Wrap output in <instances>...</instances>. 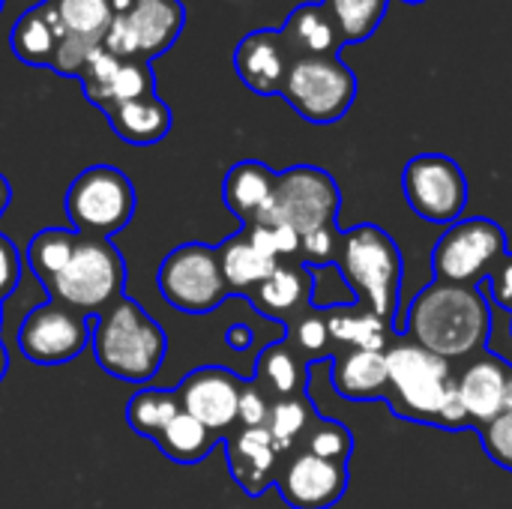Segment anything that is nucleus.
Wrapping results in <instances>:
<instances>
[{"label": "nucleus", "instance_id": "f257e3e1", "mask_svg": "<svg viewBox=\"0 0 512 509\" xmlns=\"http://www.w3.org/2000/svg\"><path fill=\"white\" fill-rule=\"evenodd\" d=\"M492 333V312L474 285H450L432 282L426 285L411 309L408 324L402 330L405 339L429 348L444 360L468 357L486 345Z\"/></svg>", "mask_w": 512, "mask_h": 509}, {"label": "nucleus", "instance_id": "f03ea898", "mask_svg": "<svg viewBox=\"0 0 512 509\" xmlns=\"http://www.w3.org/2000/svg\"><path fill=\"white\" fill-rule=\"evenodd\" d=\"M387 372V402L393 414L444 429L468 426V414L459 402V381L453 378L450 360L402 336L387 348Z\"/></svg>", "mask_w": 512, "mask_h": 509}, {"label": "nucleus", "instance_id": "7ed1b4c3", "mask_svg": "<svg viewBox=\"0 0 512 509\" xmlns=\"http://www.w3.org/2000/svg\"><path fill=\"white\" fill-rule=\"evenodd\" d=\"M90 345L99 369L126 384H147L165 363V330L129 297H120L90 321Z\"/></svg>", "mask_w": 512, "mask_h": 509}, {"label": "nucleus", "instance_id": "20e7f679", "mask_svg": "<svg viewBox=\"0 0 512 509\" xmlns=\"http://www.w3.org/2000/svg\"><path fill=\"white\" fill-rule=\"evenodd\" d=\"M336 267L351 285L360 309L384 318L387 324L396 321L405 264H402V252L396 240L384 228L354 225L342 231Z\"/></svg>", "mask_w": 512, "mask_h": 509}, {"label": "nucleus", "instance_id": "39448f33", "mask_svg": "<svg viewBox=\"0 0 512 509\" xmlns=\"http://www.w3.org/2000/svg\"><path fill=\"white\" fill-rule=\"evenodd\" d=\"M123 288L126 261L117 246L102 237H81L69 264L45 291L54 303L96 318L123 297Z\"/></svg>", "mask_w": 512, "mask_h": 509}, {"label": "nucleus", "instance_id": "423d86ee", "mask_svg": "<svg viewBox=\"0 0 512 509\" xmlns=\"http://www.w3.org/2000/svg\"><path fill=\"white\" fill-rule=\"evenodd\" d=\"M63 210L81 237H114L135 216V186L114 165L84 168L66 189Z\"/></svg>", "mask_w": 512, "mask_h": 509}, {"label": "nucleus", "instance_id": "0eeeda50", "mask_svg": "<svg viewBox=\"0 0 512 509\" xmlns=\"http://www.w3.org/2000/svg\"><path fill=\"white\" fill-rule=\"evenodd\" d=\"M339 201H342L339 186L324 168L294 165L276 177V189L255 222L291 225L303 237L309 231L336 225Z\"/></svg>", "mask_w": 512, "mask_h": 509}, {"label": "nucleus", "instance_id": "6e6552de", "mask_svg": "<svg viewBox=\"0 0 512 509\" xmlns=\"http://www.w3.org/2000/svg\"><path fill=\"white\" fill-rule=\"evenodd\" d=\"M282 96L309 123L327 126L342 120L357 99V75L339 54L297 57L285 78Z\"/></svg>", "mask_w": 512, "mask_h": 509}, {"label": "nucleus", "instance_id": "1a4fd4ad", "mask_svg": "<svg viewBox=\"0 0 512 509\" xmlns=\"http://www.w3.org/2000/svg\"><path fill=\"white\" fill-rule=\"evenodd\" d=\"M156 288L171 309L186 315H207L231 297L219 255L207 243H183L171 249L156 270Z\"/></svg>", "mask_w": 512, "mask_h": 509}, {"label": "nucleus", "instance_id": "9d476101", "mask_svg": "<svg viewBox=\"0 0 512 509\" xmlns=\"http://www.w3.org/2000/svg\"><path fill=\"white\" fill-rule=\"evenodd\" d=\"M507 255V234L495 219L474 216L453 222L432 249L435 282L477 285L489 279L498 261Z\"/></svg>", "mask_w": 512, "mask_h": 509}, {"label": "nucleus", "instance_id": "9b49d317", "mask_svg": "<svg viewBox=\"0 0 512 509\" xmlns=\"http://www.w3.org/2000/svg\"><path fill=\"white\" fill-rule=\"evenodd\" d=\"M402 192L408 207L432 225L450 228L468 207V177L444 153L414 156L402 171Z\"/></svg>", "mask_w": 512, "mask_h": 509}, {"label": "nucleus", "instance_id": "f8f14e48", "mask_svg": "<svg viewBox=\"0 0 512 509\" xmlns=\"http://www.w3.org/2000/svg\"><path fill=\"white\" fill-rule=\"evenodd\" d=\"M90 345V318L54 300L33 306L18 327V351L33 366H66Z\"/></svg>", "mask_w": 512, "mask_h": 509}, {"label": "nucleus", "instance_id": "ddd939ff", "mask_svg": "<svg viewBox=\"0 0 512 509\" xmlns=\"http://www.w3.org/2000/svg\"><path fill=\"white\" fill-rule=\"evenodd\" d=\"M243 384L234 372L222 369V366H201L195 372H189L180 384H177V399H180V411L195 417L204 429H210L213 435H219L222 441L231 435V429L237 426V411H240V393Z\"/></svg>", "mask_w": 512, "mask_h": 509}, {"label": "nucleus", "instance_id": "4468645a", "mask_svg": "<svg viewBox=\"0 0 512 509\" xmlns=\"http://www.w3.org/2000/svg\"><path fill=\"white\" fill-rule=\"evenodd\" d=\"M276 489L291 509H330L348 489V465L294 453L279 465Z\"/></svg>", "mask_w": 512, "mask_h": 509}, {"label": "nucleus", "instance_id": "2eb2a0df", "mask_svg": "<svg viewBox=\"0 0 512 509\" xmlns=\"http://www.w3.org/2000/svg\"><path fill=\"white\" fill-rule=\"evenodd\" d=\"M291 63H294V54L282 30H270V27L246 33L234 51V69L240 81L258 96L282 93Z\"/></svg>", "mask_w": 512, "mask_h": 509}, {"label": "nucleus", "instance_id": "dca6fc26", "mask_svg": "<svg viewBox=\"0 0 512 509\" xmlns=\"http://www.w3.org/2000/svg\"><path fill=\"white\" fill-rule=\"evenodd\" d=\"M225 450H228V471L234 477V483L249 495L258 498L264 495L270 486H276V474H279V450L270 438L267 429H240L231 432L225 438Z\"/></svg>", "mask_w": 512, "mask_h": 509}, {"label": "nucleus", "instance_id": "f3484780", "mask_svg": "<svg viewBox=\"0 0 512 509\" xmlns=\"http://www.w3.org/2000/svg\"><path fill=\"white\" fill-rule=\"evenodd\" d=\"M507 378L510 366L495 354H483L468 363V369L459 378V402L468 414V423L486 429L504 414Z\"/></svg>", "mask_w": 512, "mask_h": 509}, {"label": "nucleus", "instance_id": "a211bd4d", "mask_svg": "<svg viewBox=\"0 0 512 509\" xmlns=\"http://www.w3.org/2000/svg\"><path fill=\"white\" fill-rule=\"evenodd\" d=\"M114 18H123L138 60H150L177 42L186 24V9L180 0H135L126 15Z\"/></svg>", "mask_w": 512, "mask_h": 509}, {"label": "nucleus", "instance_id": "6ab92c4d", "mask_svg": "<svg viewBox=\"0 0 512 509\" xmlns=\"http://www.w3.org/2000/svg\"><path fill=\"white\" fill-rule=\"evenodd\" d=\"M333 387L339 396H345L351 402L387 399V393H390L387 351L345 348L333 360Z\"/></svg>", "mask_w": 512, "mask_h": 509}, {"label": "nucleus", "instance_id": "aec40b11", "mask_svg": "<svg viewBox=\"0 0 512 509\" xmlns=\"http://www.w3.org/2000/svg\"><path fill=\"white\" fill-rule=\"evenodd\" d=\"M63 36H66V30H63L54 6L48 0H42V3L30 6L12 24L9 45H12V54L21 63H27V66H51Z\"/></svg>", "mask_w": 512, "mask_h": 509}, {"label": "nucleus", "instance_id": "412c9836", "mask_svg": "<svg viewBox=\"0 0 512 509\" xmlns=\"http://www.w3.org/2000/svg\"><path fill=\"white\" fill-rule=\"evenodd\" d=\"M276 171L258 159H243L237 165L228 168L225 180H222V201L225 207L243 222L252 225L258 219V213L264 210V204L270 201L273 189H276Z\"/></svg>", "mask_w": 512, "mask_h": 509}, {"label": "nucleus", "instance_id": "4be33fe9", "mask_svg": "<svg viewBox=\"0 0 512 509\" xmlns=\"http://www.w3.org/2000/svg\"><path fill=\"white\" fill-rule=\"evenodd\" d=\"M216 255H219V267H222V276H225L228 291H231V294H243V297L255 294L258 285H261L264 279H270V276L276 273V267H279L276 258L264 255V252L252 243V237H249L246 228L237 231V234H231V237L216 249Z\"/></svg>", "mask_w": 512, "mask_h": 509}, {"label": "nucleus", "instance_id": "5701e85b", "mask_svg": "<svg viewBox=\"0 0 512 509\" xmlns=\"http://www.w3.org/2000/svg\"><path fill=\"white\" fill-rule=\"evenodd\" d=\"M282 36L297 57H327L342 48V36L336 21L330 18L324 3H300L291 9L288 21L282 24Z\"/></svg>", "mask_w": 512, "mask_h": 509}, {"label": "nucleus", "instance_id": "b1692460", "mask_svg": "<svg viewBox=\"0 0 512 509\" xmlns=\"http://www.w3.org/2000/svg\"><path fill=\"white\" fill-rule=\"evenodd\" d=\"M105 117L111 132L132 147H150L171 132V108L156 93L114 105L105 111Z\"/></svg>", "mask_w": 512, "mask_h": 509}, {"label": "nucleus", "instance_id": "393cba45", "mask_svg": "<svg viewBox=\"0 0 512 509\" xmlns=\"http://www.w3.org/2000/svg\"><path fill=\"white\" fill-rule=\"evenodd\" d=\"M327 330L330 339L345 345V348H360V351H387L393 345V333L390 324L366 309L354 306H339V309H327Z\"/></svg>", "mask_w": 512, "mask_h": 509}, {"label": "nucleus", "instance_id": "a878e982", "mask_svg": "<svg viewBox=\"0 0 512 509\" xmlns=\"http://www.w3.org/2000/svg\"><path fill=\"white\" fill-rule=\"evenodd\" d=\"M306 291H309L306 270L279 264L276 273L258 285V291L252 294V303L264 318L294 321L300 315V309L306 306Z\"/></svg>", "mask_w": 512, "mask_h": 509}, {"label": "nucleus", "instance_id": "bb28decb", "mask_svg": "<svg viewBox=\"0 0 512 509\" xmlns=\"http://www.w3.org/2000/svg\"><path fill=\"white\" fill-rule=\"evenodd\" d=\"M255 384L273 399H288V396L306 393V387H303L306 372H303V363L297 360V354L285 342H276L258 354Z\"/></svg>", "mask_w": 512, "mask_h": 509}, {"label": "nucleus", "instance_id": "cd10ccee", "mask_svg": "<svg viewBox=\"0 0 512 509\" xmlns=\"http://www.w3.org/2000/svg\"><path fill=\"white\" fill-rule=\"evenodd\" d=\"M153 444L162 450L165 459H171L177 465H198V462H204L213 453L216 444H222V438L213 435L210 429H204L195 417H189V414L180 411L162 429V435Z\"/></svg>", "mask_w": 512, "mask_h": 509}, {"label": "nucleus", "instance_id": "c85d7f7f", "mask_svg": "<svg viewBox=\"0 0 512 509\" xmlns=\"http://www.w3.org/2000/svg\"><path fill=\"white\" fill-rule=\"evenodd\" d=\"M78 240H81V234L69 231V228H42V231H36L30 237V243H27V267L42 282V288H48L60 276V270L69 264Z\"/></svg>", "mask_w": 512, "mask_h": 509}, {"label": "nucleus", "instance_id": "c756f323", "mask_svg": "<svg viewBox=\"0 0 512 509\" xmlns=\"http://www.w3.org/2000/svg\"><path fill=\"white\" fill-rule=\"evenodd\" d=\"M180 414V399L174 390H138L126 402V423L135 435L156 441L162 429Z\"/></svg>", "mask_w": 512, "mask_h": 509}, {"label": "nucleus", "instance_id": "7c9ffc66", "mask_svg": "<svg viewBox=\"0 0 512 509\" xmlns=\"http://www.w3.org/2000/svg\"><path fill=\"white\" fill-rule=\"evenodd\" d=\"M48 3L54 6L66 36H75L90 45H102L114 21L111 0H48Z\"/></svg>", "mask_w": 512, "mask_h": 509}, {"label": "nucleus", "instance_id": "2f4dec72", "mask_svg": "<svg viewBox=\"0 0 512 509\" xmlns=\"http://www.w3.org/2000/svg\"><path fill=\"white\" fill-rule=\"evenodd\" d=\"M324 6L336 21L342 45L366 42L387 15V0H324Z\"/></svg>", "mask_w": 512, "mask_h": 509}, {"label": "nucleus", "instance_id": "473e14b6", "mask_svg": "<svg viewBox=\"0 0 512 509\" xmlns=\"http://www.w3.org/2000/svg\"><path fill=\"white\" fill-rule=\"evenodd\" d=\"M312 423H315V408L306 399V393H300V396H288V399H273L270 417H267V432H270L276 450L285 453L294 447L297 438H303L309 432Z\"/></svg>", "mask_w": 512, "mask_h": 509}, {"label": "nucleus", "instance_id": "72a5a7b5", "mask_svg": "<svg viewBox=\"0 0 512 509\" xmlns=\"http://www.w3.org/2000/svg\"><path fill=\"white\" fill-rule=\"evenodd\" d=\"M306 453H312L318 459H327V462L348 465V459L354 453V435H351V429L345 423L315 417V423L306 432Z\"/></svg>", "mask_w": 512, "mask_h": 509}, {"label": "nucleus", "instance_id": "f704fd0d", "mask_svg": "<svg viewBox=\"0 0 512 509\" xmlns=\"http://www.w3.org/2000/svg\"><path fill=\"white\" fill-rule=\"evenodd\" d=\"M156 93V78H153V66L150 60H123L117 75H114V84H111V93H108V108L114 105H123V102H132V99H144V96H153Z\"/></svg>", "mask_w": 512, "mask_h": 509}, {"label": "nucleus", "instance_id": "c9c22d12", "mask_svg": "<svg viewBox=\"0 0 512 509\" xmlns=\"http://www.w3.org/2000/svg\"><path fill=\"white\" fill-rule=\"evenodd\" d=\"M120 63L123 60H117L114 54H108L102 45L93 48V54L87 57V63H84V69L78 75L87 102H93L96 108H105L108 105V93H111V84H114V75H117Z\"/></svg>", "mask_w": 512, "mask_h": 509}, {"label": "nucleus", "instance_id": "e433bc0d", "mask_svg": "<svg viewBox=\"0 0 512 509\" xmlns=\"http://www.w3.org/2000/svg\"><path fill=\"white\" fill-rule=\"evenodd\" d=\"M291 339L297 342L300 351L306 354H324L327 345L333 342L330 339V330H327V318L324 312H300L291 324Z\"/></svg>", "mask_w": 512, "mask_h": 509}, {"label": "nucleus", "instance_id": "4c0bfd02", "mask_svg": "<svg viewBox=\"0 0 512 509\" xmlns=\"http://www.w3.org/2000/svg\"><path fill=\"white\" fill-rule=\"evenodd\" d=\"M300 252H303L306 267H327V264H336V255H339V234H336V225H327V228H318V231L303 234Z\"/></svg>", "mask_w": 512, "mask_h": 509}, {"label": "nucleus", "instance_id": "58836bf2", "mask_svg": "<svg viewBox=\"0 0 512 509\" xmlns=\"http://www.w3.org/2000/svg\"><path fill=\"white\" fill-rule=\"evenodd\" d=\"M270 396L255 384H243V393H240V411H237V423L243 429H267V417H270Z\"/></svg>", "mask_w": 512, "mask_h": 509}, {"label": "nucleus", "instance_id": "ea45409f", "mask_svg": "<svg viewBox=\"0 0 512 509\" xmlns=\"http://www.w3.org/2000/svg\"><path fill=\"white\" fill-rule=\"evenodd\" d=\"M483 447L501 468L512 471V414H501L483 429Z\"/></svg>", "mask_w": 512, "mask_h": 509}, {"label": "nucleus", "instance_id": "a19ab883", "mask_svg": "<svg viewBox=\"0 0 512 509\" xmlns=\"http://www.w3.org/2000/svg\"><path fill=\"white\" fill-rule=\"evenodd\" d=\"M93 48H99V45H90V42H81V39H75V36H63V42L57 45V54H54V60H51V69L57 72V75H72V78H78L81 75V69H84V63H87V57L93 54Z\"/></svg>", "mask_w": 512, "mask_h": 509}, {"label": "nucleus", "instance_id": "79ce46f5", "mask_svg": "<svg viewBox=\"0 0 512 509\" xmlns=\"http://www.w3.org/2000/svg\"><path fill=\"white\" fill-rule=\"evenodd\" d=\"M18 282H21V258H18V249H15V243L6 234H0V303L15 294Z\"/></svg>", "mask_w": 512, "mask_h": 509}, {"label": "nucleus", "instance_id": "37998d69", "mask_svg": "<svg viewBox=\"0 0 512 509\" xmlns=\"http://www.w3.org/2000/svg\"><path fill=\"white\" fill-rule=\"evenodd\" d=\"M486 285L492 288V297H495L498 306L512 309V255H504V258L498 261V267L489 273Z\"/></svg>", "mask_w": 512, "mask_h": 509}, {"label": "nucleus", "instance_id": "c03bdc74", "mask_svg": "<svg viewBox=\"0 0 512 509\" xmlns=\"http://www.w3.org/2000/svg\"><path fill=\"white\" fill-rule=\"evenodd\" d=\"M273 231V246H276V255L279 258H291L300 252V231H294L291 225H267Z\"/></svg>", "mask_w": 512, "mask_h": 509}, {"label": "nucleus", "instance_id": "a18cd8bd", "mask_svg": "<svg viewBox=\"0 0 512 509\" xmlns=\"http://www.w3.org/2000/svg\"><path fill=\"white\" fill-rule=\"evenodd\" d=\"M225 342H228L231 351H249L252 342H255V330L249 324H231L225 330Z\"/></svg>", "mask_w": 512, "mask_h": 509}, {"label": "nucleus", "instance_id": "49530a36", "mask_svg": "<svg viewBox=\"0 0 512 509\" xmlns=\"http://www.w3.org/2000/svg\"><path fill=\"white\" fill-rule=\"evenodd\" d=\"M9 201H12V186H9V180H6V177L0 174V216L6 213Z\"/></svg>", "mask_w": 512, "mask_h": 509}, {"label": "nucleus", "instance_id": "de8ad7c7", "mask_svg": "<svg viewBox=\"0 0 512 509\" xmlns=\"http://www.w3.org/2000/svg\"><path fill=\"white\" fill-rule=\"evenodd\" d=\"M6 372H9V354H6V345L0 342V384L6 378Z\"/></svg>", "mask_w": 512, "mask_h": 509}, {"label": "nucleus", "instance_id": "09e8293b", "mask_svg": "<svg viewBox=\"0 0 512 509\" xmlns=\"http://www.w3.org/2000/svg\"><path fill=\"white\" fill-rule=\"evenodd\" d=\"M504 414H512V369L507 378V396H504Z\"/></svg>", "mask_w": 512, "mask_h": 509}, {"label": "nucleus", "instance_id": "8fccbe9b", "mask_svg": "<svg viewBox=\"0 0 512 509\" xmlns=\"http://www.w3.org/2000/svg\"><path fill=\"white\" fill-rule=\"evenodd\" d=\"M0 327H3V303H0Z\"/></svg>", "mask_w": 512, "mask_h": 509}, {"label": "nucleus", "instance_id": "3c124183", "mask_svg": "<svg viewBox=\"0 0 512 509\" xmlns=\"http://www.w3.org/2000/svg\"><path fill=\"white\" fill-rule=\"evenodd\" d=\"M405 3H426V0H405Z\"/></svg>", "mask_w": 512, "mask_h": 509}, {"label": "nucleus", "instance_id": "603ef678", "mask_svg": "<svg viewBox=\"0 0 512 509\" xmlns=\"http://www.w3.org/2000/svg\"><path fill=\"white\" fill-rule=\"evenodd\" d=\"M0 9H3V0H0Z\"/></svg>", "mask_w": 512, "mask_h": 509}]
</instances>
